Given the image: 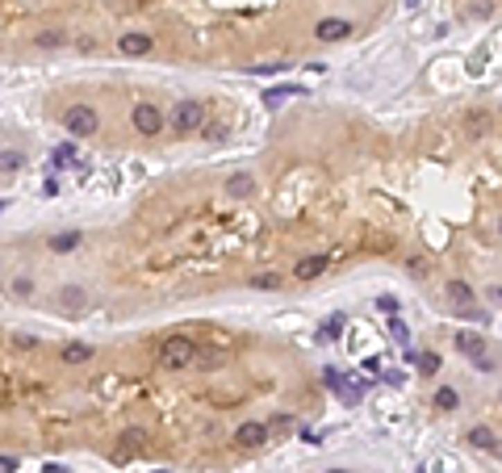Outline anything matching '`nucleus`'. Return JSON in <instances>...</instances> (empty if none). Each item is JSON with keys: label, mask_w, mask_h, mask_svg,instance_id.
Listing matches in <instances>:
<instances>
[{"label": "nucleus", "mask_w": 502, "mask_h": 473, "mask_svg": "<svg viewBox=\"0 0 502 473\" xmlns=\"http://www.w3.org/2000/svg\"><path fill=\"white\" fill-rule=\"evenodd\" d=\"M130 126H135V135H139V139H159V135H164V126H168V117H164V109H159V105L139 101V105L130 109Z\"/></svg>", "instance_id": "1"}, {"label": "nucleus", "mask_w": 502, "mask_h": 473, "mask_svg": "<svg viewBox=\"0 0 502 473\" xmlns=\"http://www.w3.org/2000/svg\"><path fill=\"white\" fill-rule=\"evenodd\" d=\"M63 130H67L71 139H92V135L101 130V113H96L92 105H67V109H63Z\"/></svg>", "instance_id": "2"}, {"label": "nucleus", "mask_w": 502, "mask_h": 473, "mask_svg": "<svg viewBox=\"0 0 502 473\" xmlns=\"http://www.w3.org/2000/svg\"><path fill=\"white\" fill-rule=\"evenodd\" d=\"M151 51H155V38H151L147 30H130V34L117 38V55H125V59H143V55H151Z\"/></svg>", "instance_id": "3"}, {"label": "nucleus", "mask_w": 502, "mask_h": 473, "mask_svg": "<svg viewBox=\"0 0 502 473\" xmlns=\"http://www.w3.org/2000/svg\"><path fill=\"white\" fill-rule=\"evenodd\" d=\"M352 34H356V26L347 17H318V26H314L318 42H347Z\"/></svg>", "instance_id": "4"}, {"label": "nucleus", "mask_w": 502, "mask_h": 473, "mask_svg": "<svg viewBox=\"0 0 502 473\" xmlns=\"http://www.w3.org/2000/svg\"><path fill=\"white\" fill-rule=\"evenodd\" d=\"M21 168H26L21 151H0V172H21Z\"/></svg>", "instance_id": "5"}, {"label": "nucleus", "mask_w": 502, "mask_h": 473, "mask_svg": "<svg viewBox=\"0 0 502 473\" xmlns=\"http://www.w3.org/2000/svg\"><path fill=\"white\" fill-rule=\"evenodd\" d=\"M456 347H460V352H481V335L465 331V335H456Z\"/></svg>", "instance_id": "6"}, {"label": "nucleus", "mask_w": 502, "mask_h": 473, "mask_svg": "<svg viewBox=\"0 0 502 473\" xmlns=\"http://www.w3.org/2000/svg\"><path fill=\"white\" fill-rule=\"evenodd\" d=\"M456 402H460V398H456V390H440V394H435V406H440V411H452Z\"/></svg>", "instance_id": "7"}, {"label": "nucleus", "mask_w": 502, "mask_h": 473, "mask_svg": "<svg viewBox=\"0 0 502 473\" xmlns=\"http://www.w3.org/2000/svg\"><path fill=\"white\" fill-rule=\"evenodd\" d=\"M419 369H423V373H435V369H440V356H431V352H427V356H419Z\"/></svg>", "instance_id": "8"}]
</instances>
